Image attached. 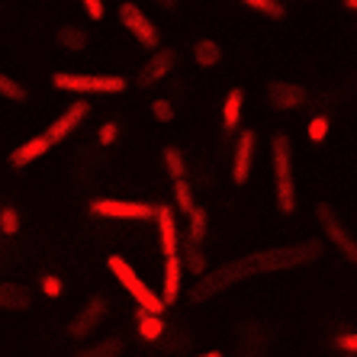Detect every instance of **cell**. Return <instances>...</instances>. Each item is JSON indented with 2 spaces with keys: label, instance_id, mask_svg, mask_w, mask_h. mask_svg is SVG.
<instances>
[{
  "label": "cell",
  "instance_id": "cell-38",
  "mask_svg": "<svg viewBox=\"0 0 357 357\" xmlns=\"http://www.w3.org/2000/svg\"><path fill=\"white\" fill-rule=\"evenodd\" d=\"M299 3H312V0H299Z\"/></svg>",
  "mask_w": 357,
  "mask_h": 357
},
{
  "label": "cell",
  "instance_id": "cell-27",
  "mask_svg": "<svg viewBox=\"0 0 357 357\" xmlns=\"http://www.w3.org/2000/svg\"><path fill=\"white\" fill-rule=\"evenodd\" d=\"M248 10H255V13H261V17L267 20H283L287 17V7H283L280 0H241Z\"/></svg>",
  "mask_w": 357,
  "mask_h": 357
},
{
  "label": "cell",
  "instance_id": "cell-8",
  "mask_svg": "<svg viewBox=\"0 0 357 357\" xmlns=\"http://www.w3.org/2000/svg\"><path fill=\"white\" fill-rule=\"evenodd\" d=\"M119 23L132 33V39L139 42V45H145V49H158V42H161V36H158V26L151 23L145 13H142L139 7H135L132 0H126V3H119Z\"/></svg>",
  "mask_w": 357,
  "mask_h": 357
},
{
  "label": "cell",
  "instance_id": "cell-21",
  "mask_svg": "<svg viewBox=\"0 0 357 357\" xmlns=\"http://www.w3.org/2000/svg\"><path fill=\"white\" fill-rule=\"evenodd\" d=\"M87 42H91V36L84 33L81 26H61L59 29V45L68 52H84Z\"/></svg>",
  "mask_w": 357,
  "mask_h": 357
},
{
  "label": "cell",
  "instance_id": "cell-24",
  "mask_svg": "<svg viewBox=\"0 0 357 357\" xmlns=\"http://www.w3.org/2000/svg\"><path fill=\"white\" fill-rule=\"evenodd\" d=\"M187 219H190V225H187V241H193V245H203V238H206V229H209L206 209L197 206Z\"/></svg>",
  "mask_w": 357,
  "mask_h": 357
},
{
  "label": "cell",
  "instance_id": "cell-37",
  "mask_svg": "<svg viewBox=\"0 0 357 357\" xmlns=\"http://www.w3.org/2000/svg\"><path fill=\"white\" fill-rule=\"evenodd\" d=\"M344 7H348V10H354V13H357V0H344Z\"/></svg>",
  "mask_w": 357,
  "mask_h": 357
},
{
  "label": "cell",
  "instance_id": "cell-13",
  "mask_svg": "<svg viewBox=\"0 0 357 357\" xmlns=\"http://www.w3.org/2000/svg\"><path fill=\"white\" fill-rule=\"evenodd\" d=\"M267 100L274 109H296L306 107V91L293 81H271L267 84Z\"/></svg>",
  "mask_w": 357,
  "mask_h": 357
},
{
  "label": "cell",
  "instance_id": "cell-36",
  "mask_svg": "<svg viewBox=\"0 0 357 357\" xmlns=\"http://www.w3.org/2000/svg\"><path fill=\"white\" fill-rule=\"evenodd\" d=\"M197 357H222L219 351H203V354H197Z\"/></svg>",
  "mask_w": 357,
  "mask_h": 357
},
{
  "label": "cell",
  "instance_id": "cell-26",
  "mask_svg": "<svg viewBox=\"0 0 357 357\" xmlns=\"http://www.w3.org/2000/svg\"><path fill=\"white\" fill-rule=\"evenodd\" d=\"M174 209L183 213V216H190L193 209H197V197H193L187 181H174Z\"/></svg>",
  "mask_w": 357,
  "mask_h": 357
},
{
  "label": "cell",
  "instance_id": "cell-32",
  "mask_svg": "<svg viewBox=\"0 0 357 357\" xmlns=\"http://www.w3.org/2000/svg\"><path fill=\"white\" fill-rule=\"evenodd\" d=\"M332 348L341 354H357V332H341L332 338Z\"/></svg>",
  "mask_w": 357,
  "mask_h": 357
},
{
  "label": "cell",
  "instance_id": "cell-30",
  "mask_svg": "<svg viewBox=\"0 0 357 357\" xmlns=\"http://www.w3.org/2000/svg\"><path fill=\"white\" fill-rule=\"evenodd\" d=\"M328 129H332L328 116H312V119H309V126H306L309 142H325V139H328Z\"/></svg>",
  "mask_w": 357,
  "mask_h": 357
},
{
  "label": "cell",
  "instance_id": "cell-35",
  "mask_svg": "<svg viewBox=\"0 0 357 357\" xmlns=\"http://www.w3.org/2000/svg\"><path fill=\"white\" fill-rule=\"evenodd\" d=\"M158 7H165V10H174L177 7V0H155Z\"/></svg>",
  "mask_w": 357,
  "mask_h": 357
},
{
  "label": "cell",
  "instance_id": "cell-34",
  "mask_svg": "<svg viewBox=\"0 0 357 357\" xmlns=\"http://www.w3.org/2000/svg\"><path fill=\"white\" fill-rule=\"evenodd\" d=\"M81 3H84V13H87V20H93V23H100V20H103V13H107L103 0H81Z\"/></svg>",
  "mask_w": 357,
  "mask_h": 357
},
{
  "label": "cell",
  "instance_id": "cell-2",
  "mask_svg": "<svg viewBox=\"0 0 357 357\" xmlns=\"http://www.w3.org/2000/svg\"><path fill=\"white\" fill-rule=\"evenodd\" d=\"M271 171H274V199L283 213L296 209V181H293V145L287 135L271 139Z\"/></svg>",
  "mask_w": 357,
  "mask_h": 357
},
{
  "label": "cell",
  "instance_id": "cell-23",
  "mask_svg": "<svg viewBox=\"0 0 357 357\" xmlns=\"http://www.w3.org/2000/svg\"><path fill=\"white\" fill-rule=\"evenodd\" d=\"M161 158H165V171L171 181H183V174H187V161H183V151L174 149V145H167L165 151H161Z\"/></svg>",
  "mask_w": 357,
  "mask_h": 357
},
{
  "label": "cell",
  "instance_id": "cell-16",
  "mask_svg": "<svg viewBox=\"0 0 357 357\" xmlns=\"http://www.w3.org/2000/svg\"><path fill=\"white\" fill-rule=\"evenodd\" d=\"M33 306V293L23 283H0V309L7 312H26Z\"/></svg>",
  "mask_w": 357,
  "mask_h": 357
},
{
  "label": "cell",
  "instance_id": "cell-6",
  "mask_svg": "<svg viewBox=\"0 0 357 357\" xmlns=\"http://www.w3.org/2000/svg\"><path fill=\"white\" fill-rule=\"evenodd\" d=\"M316 219H319V225H322L325 238H328L335 248L341 251V258L357 267V238L348 232V229H344V222L335 216V209L325 206V203H319V206H316Z\"/></svg>",
  "mask_w": 357,
  "mask_h": 357
},
{
  "label": "cell",
  "instance_id": "cell-15",
  "mask_svg": "<svg viewBox=\"0 0 357 357\" xmlns=\"http://www.w3.org/2000/svg\"><path fill=\"white\" fill-rule=\"evenodd\" d=\"M181 277H183V258L181 255H171L165 258V280H161V299L167 306H174L177 296H181Z\"/></svg>",
  "mask_w": 357,
  "mask_h": 357
},
{
  "label": "cell",
  "instance_id": "cell-28",
  "mask_svg": "<svg viewBox=\"0 0 357 357\" xmlns=\"http://www.w3.org/2000/svg\"><path fill=\"white\" fill-rule=\"evenodd\" d=\"M0 97L13 100V103H23L29 93H26V87L17 81V77H10V75H3V71H0Z\"/></svg>",
  "mask_w": 357,
  "mask_h": 357
},
{
  "label": "cell",
  "instance_id": "cell-18",
  "mask_svg": "<svg viewBox=\"0 0 357 357\" xmlns=\"http://www.w3.org/2000/svg\"><path fill=\"white\" fill-rule=\"evenodd\" d=\"M241 107H245V91H241V87H232V91L225 93V100H222V132L238 129Z\"/></svg>",
  "mask_w": 357,
  "mask_h": 357
},
{
  "label": "cell",
  "instance_id": "cell-3",
  "mask_svg": "<svg viewBox=\"0 0 357 357\" xmlns=\"http://www.w3.org/2000/svg\"><path fill=\"white\" fill-rule=\"evenodd\" d=\"M107 267H109V274L119 280V287H123V290L129 293V296H132L142 309H149V312H158V316H165L167 303L161 299V293H151L149 283H142V277L132 271V264H129V261L119 258V255H109Z\"/></svg>",
  "mask_w": 357,
  "mask_h": 357
},
{
  "label": "cell",
  "instance_id": "cell-33",
  "mask_svg": "<svg viewBox=\"0 0 357 357\" xmlns=\"http://www.w3.org/2000/svg\"><path fill=\"white\" fill-rule=\"evenodd\" d=\"M119 139V123H113V119H107V123L97 129V142L100 145H113V142Z\"/></svg>",
  "mask_w": 357,
  "mask_h": 357
},
{
  "label": "cell",
  "instance_id": "cell-1",
  "mask_svg": "<svg viewBox=\"0 0 357 357\" xmlns=\"http://www.w3.org/2000/svg\"><path fill=\"white\" fill-rule=\"evenodd\" d=\"M319 258H322V241L309 238V241H299V245L251 251V255H241L238 261H241V267H245V277H258V274H277V271L306 267Z\"/></svg>",
  "mask_w": 357,
  "mask_h": 357
},
{
  "label": "cell",
  "instance_id": "cell-25",
  "mask_svg": "<svg viewBox=\"0 0 357 357\" xmlns=\"http://www.w3.org/2000/svg\"><path fill=\"white\" fill-rule=\"evenodd\" d=\"M20 225H23V219H20V209L10 206V203H3V206H0V235L17 238V235H20Z\"/></svg>",
  "mask_w": 357,
  "mask_h": 357
},
{
  "label": "cell",
  "instance_id": "cell-22",
  "mask_svg": "<svg viewBox=\"0 0 357 357\" xmlns=\"http://www.w3.org/2000/svg\"><path fill=\"white\" fill-rule=\"evenodd\" d=\"M123 348H126L123 338H103V341H97V344H91V348L77 351L75 357H119Z\"/></svg>",
  "mask_w": 357,
  "mask_h": 357
},
{
  "label": "cell",
  "instance_id": "cell-11",
  "mask_svg": "<svg viewBox=\"0 0 357 357\" xmlns=\"http://www.w3.org/2000/svg\"><path fill=\"white\" fill-rule=\"evenodd\" d=\"M87 113H91V103L87 100H75V103H68V109L61 113L55 123L45 129V135H49L52 142H61V139H68V135L75 132L77 126L87 119Z\"/></svg>",
  "mask_w": 357,
  "mask_h": 357
},
{
  "label": "cell",
  "instance_id": "cell-17",
  "mask_svg": "<svg viewBox=\"0 0 357 357\" xmlns=\"http://www.w3.org/2000/svg\"><path fill=\"white\" fill-rule=\"evenodd\" d=\"M135 328H139V338L149 341V344H155V341H161V335H165V316H158V312H149V309H135Z\"/></svg>",
  "mask_w": 357,
  "mask_h": 357
},
{
  "label": "cell",
  "instance_id": "cell-29",
  "mask_svg": "<svg viewBox=\"0 0 357 357\" xmlns=\"http://www.w3.org/2000/svg\"><path fill=\"white\" fill-rule=\"evenodd\" d=\"M39 290H42V296L59 299L61 290H65V283H61L59 274H52V271H42V274H39Z\"/></svg>",
  "mask_w": 357,
  "mask_h": 357
},
{
  "label": "cell",
  "instance_id": "cell-20",
  "mask_svg": "<svg viewBox=\"0 0 357 357\" xmlns=\"http://www.w3.org/2000/svg\"><path fill=\"white\" fill-rule=\"evenodd\" d=\"M181 258H183V267L190 271V274H197V277H203L209 271L206 267V255L199 251V245H193V241H183L181 245Z\"/></svg>",
  "mask_w": 357,
  "mask_h": 357
},
{
  "label": "cell",
  "instance_id": "cell-10",
  "mask_svg": "<svg viewBox=\"0 0 357 357\" xmlns=\"http://www.w3.org/2000/svg\"><path fill=\"white\" fill-rule=\"evenodd\" d=\"M174 61H177V52L174 49H155L145 59V65L139 68V77H135V84L139 87H155L158 81H165L167 75H171V68H174Z\"/></svg>",
  "mask_w": 357,
  "mask_h": 357
},
{
  "label": "cell",
  "instance_id": "cell-19",
  "mask_svg": "<svg viewBox=\"0 0 357 357\" xmlns=\"http://www.w3.org/2000/svg\"><path fill=\"white\" fill-rule=\"evenodd\" d=\"M193 61L199 68H216L222 61V45L216 39H197L193 42Z\"/></svg>",
  "mask_w": 357,
  "mask_h": 357
},
{
  "label": "cell",
  "instance_id": "cell-7",
  "mask_svg": "<svg viewBox=\"0 0 357 357\" xmlns=\"http://www.w3.org/2000/svg\"><path fill=\"white\" fill-rule=\"evenodd\" d=\"M109 312V299L107 296H91L87 303H84L81 309L75 312V319L68 322V338L71 341H84V338H91L93 332H97L100 325H103V319H107Z\"/></svg>",
  "mask_w": 357,
  "mask_h": 357
},
{
  "label": "cell",
  "instance_id": "cell-5",
  "mask_svg": "<svg viewBox=\"0 0 357 357\" xmlns=\"http://www.w3.org/2000/svg\"><path fill=\"white\" fill-rule=\"evenodd\" d=\"M91 213L97 219H151L158 213V206H149L142 199H116V197H93L91 199Z\"/></svg>",
  "mask_w": 357,
  "mask_h": 357
},
{
  "label": "cell",
  "instance_id": "cell-14",
  "mask_svg": "<svg viewBox=\"0 0 357 357\" xmlns=\"http://www.w3.org/2000/svg\"><path fill=\"white\" fill-rule=\"evenodd\" d=\"M55 145V142L49 139V135H33V139H26L23 145H17L13 149V155H10V165L13 167H29L33 161H39L42 155H49V149Z\"/></svg>",
  "mask_w": 357,
  "mask_h": 357
},
{
  "label": "cell",
  "instance_id": "cell-12",
  "mask_svg": "<svg viewBox=\"0 0 357 357\" xmlns=\"http://www.w3.org/2000/svg\"><path fill=\"white\" fill-rule=\"evenodd\" d=\"M158 241H161V255L171 258V255H181V232H177V219H174V209L171 203H158Z\"/></svg>",
  "mask_w": 357,
  "mask_h": 357
},
{
  "label": "cell",
  "instance_id": "cell-4",
  "mask_svg": "<svg viewBox=\"0 0 357 357\" xmlns=\"http://www.w3.org/2000/svg\"><path fill=\"white\" fill-rule=\"evenodd\" d=\"M52 84L59 91L71 93H119L126 91V77L119 75H68V71H55Z\"/></svg>",
  "mask_w": 357,
  "mask_h": 357
},
{
  "label": "cell",
  "instance_id": "cell-31",
  "mask_svg": "<svg viewBox=\"0 0 357 357\" xmlns=\"http://www.w3.org/2000/svg\"><path fill=\"white\" fill-rule=\"evenodd\" d=\"M151 116L158 119V123H171V119H174V103L165 97L151 100Z\"/></svg>",
  "mask_w": 357,
  "mask_h": 357
},
{
  "label": "cell",
  "instance_id": "cell-9",
  "mask_svg": "<svg viewBox=\"0 0 357 357\" xmlns=\"http://www.w3.org/2000/svg\"><path fill=\"white\" fill-rule=\"evenodd\" d=\"M255 149H258V135L255 129H245L235 142V155H232V183L245 187L251 177V167H255Z\"/></svg>",
  "mask_w": 357,
  "mask_h": 357
}]
</instances>
